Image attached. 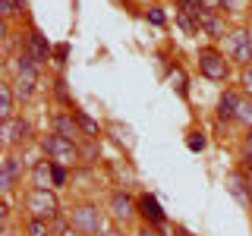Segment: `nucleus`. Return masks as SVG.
<instances>
[{
	"label": "nucleus",
	"mask_w": 252,
	"mask_h": 236,
	"mask_svg": "<svg viewBox=\"0 0 252 236\" xmlns=\"http://www.w3.org/2000/svg\"><path fill=\"white\" fill-rule=\"evenodd\" d=\"M13 91L19 101H29L32 94H35V85L38 79H41V66L35 63V57H32L29 51H19V57L13 60Z\"/></svg>",
	"instance_id": "1"
},
{
	"label": "nucleus",
	"mask_w": 252,
	"mask_h": 236,
	"mask_svg": "<svg viewBox=\"0 0 252 236\" xmlns=\"http://www.w3.org/2000/svg\"><path fill=\"white\" fill-rule=\"evenodd\" d=\"M41 151L47 161L63 164V167H73L76 161H82V148L76 145V139H63L57 132H47L41 139Z\"/></svg>",
	"instance_id": "2"
},
{
	"label": "nucleus",
	"mask_w": 252,
	"mask_h": 236,
	"mask_svg": "<svg viewBox=\"0 0 252 236\" xmlns=\"http://www.w3.org/2000/svg\"><path fill=\"white\" fill-rule=\"evenodd\" d=\"M22 205H26L29 217L57 220V214H60V199L54 195V189H35V186H32L29 192L22 195Z\"/></svg>",
	"instance_id": "3"
},
{
	"label": "nucleus",
	"mask_w": 252,
	"mask_h": 236,
	"mask_svg": "<svg viewBox=\"0 0 252 236\" xmlns=\"http://www.w3.org/2000/svg\"><path fill=\"white\" fill-rule=\"evenodd\" d=\"M69 227L82 230L85 236H101L104 227H107V220H104V211H101L98 205L82 202V205H76V208L69 211Z\"/></svg>",
	"instance_id": "4"
},
{
	"label": "nucleus",
	"mask_w": 252,
	"mask_h": 236,
	"mask_svg": "<svg viewBox=\"0 0 252 236\" xmlns=\"http://www.w3.org/2000/svg\"><path fill=\"white\" fill-rule=\"evenodd\" d=\"M199 73L211 82H227L230 79V63L224 60V54L218 47H199Z\"/></svg>",
	"instance_id": "5"
},
{
	"label": "nucleus",
	"mask_w": 252,
	"mask_h": 236,
	"mask_svg": "<svg viewBox=\"0 0 252 236\" xmlns=\"http://www.w3.org/2000/svg\"><path fill=\"white\" fill-rule=\"evenodd\" d=\"M0 142H3V148L29 145V142H32V123H29V120H22V117L0 120Z\"/></svg>",
	"instance_id": "6"
},
{
	"label": "nucleus",
	"mask_w": 252,
	"mask_h": 236,
	"mask_svg": "<svg viewBox=\"0 0 252 236\" xmlns=\"http://www.w3.org/2000/svg\"><path fill=\"white\" fill-rule=\"evenodd\" d=\"M107 211L117 224H129V220L139 214V199H132L126 189H114L110 199H107Z\"/></svg>",
	"instance_id": "7"
},
{
	"label": "nucleus",
	"mask_w": 252,
	"mask_h": 236,
	"mask_svg": "<svg viewBox=\"0 0 252 236\" xmlns=\"http://www.w3.org/2000/svg\"><path fill=\"white\" fill-rule=\"evenodd\" d=\"M227 57L240 66H249L252 63V35L249 29H233L227 35Z\"/></svg>",
	"instance_id": "8"
},
{
	"label": "nucleus",
	"mask_w": 252,
	"mask_h": 236,
	"mask_svg": "<svg viewBox=\"0 0 252 236\" xmlns=\"http://www.w3.org/2000/svg\"><path fill=\"white\" fill-rule=\"evenodd\" d=\"M22 51H29L32 57H35V63L38 66H44L47 60H54V47L47 44V35L41 29H35L32 26L29 31H26V41H22Z\"/></svg>",
	"instance_id": "9"
},
{
	"label": "nucleus",
	"mask_w": 252,
	"mask_h": 236,
	"mask_svg": "<svg viewBox=\"0 0 252 236\" xmlns=\"http://www.w3.org/2000/svg\"><path fill=\"white\" fill-rule=\"evenodd\" d=\"M243 104V94L236 88H224V94L218 98V110H215V120L218 123H236V114H240Z\"/></svg>",
	"instance_id": "10"
},
{
	"label": "nucleus",
	"mask_w": 252,
	"mask_h": 236,
	"mask_svg": "<svg viewBox=\"0 0 252 236\" xmlns=\"http://www.w3.org/2000/svg\"><path fill=\"white\" fill-rule=\"evenodd\" d=\"M227 192H230L243 208H249L252 205V177L246 170H233L230 177H227Z\"/></svg>",
	"instance_id": "11"
},
{
	"label": "nucleus",
	"mask_w": 252,
	"mask_h": 236,
	"mask_svg": "<svg viewBox=\"0 0 252 236\" xmlns=\"http://www.w3.org/2000/svg\"><path fill=\"white\" fill-rule=\"evenodd\" d=\"M139 214H142V220H145L148 227H155V230H164L167 227V214H164V208L158 205V199L155 195H139Z\"/></svg>",
	"instance_id": "12"
},
{
	"label": "nucleus",
	"mask_w": 252,
	"mask_h": 236,
	"mask_svg": "<svg viewBox=\"0 0 252 236\" xmlns=\"http://www.w3.org/2000/svg\"><path fill=\"white\" fill-rule=\"evenodd\" d=\"M19 179H22V161H16L13 154H3V161H0V189H3V195H10Z\"/></svg>",
	"instance_id": "13"
},
{
	"label": "nucleus",
	"mask_w": 252,
	"mask_h": 236,
	"mask_svg": "<svg viewBox=\"0 0 252 236\" xmlns=\"http://www.w3.org/2000/svg\"><path fill=\"white\" fill-rule=\"evenodd\" d=\"M29 177H32V186L35 189H54V161H47V157L35 161Z\"/></svg>",
	"instance_id": "14"
},
{
	"label": "nucleus",
	"mask_w": 252,
	"mask_h": 236,
	"mask_svg": "<svg viewBox=\"0 0 252 236\" xmlns=\"http://www.w3.org/2000/svg\"><path fill=\"white\" fill-rule=\"evenodd\" d=\"M199 26H202V31H205L208 38H224V35H230V31L224 29V16L215 13V10H202Z\"/></svg>",
	"instance_id": "15"
},
{
	"label": "nucleus",
	"mask_w": 252,
	"mask_h": 236,
	"mask_svg": "<svg viewBox=\"0 0 252 236\" xmlns=\"http://www.w3.org/2000/svg\"><path fill=\"white\" fill-rule=\"evenodd\" d=\"M51 126H54V132L63 139H76L79 136V126H76V117H73V110H60V114H54L51 117Z\"/></svg>",
	"instance_id": "16"
},
{
	"label": "nucleus",
	"mask_w": 252,
	"mask_h": 236,
	"mask_svg": "<svg viewBox=\"0 0 252 236\" xmlns=\"http://www.w3.org/2000/svg\"><path fill=\"white\" fill-rule=\"evenodd\" d=\"M73 117H76V126H79V132H82L85 139H94L98 142V136H101V126H98V120H92L85 110H79V107H73Z\"/></svg>",
	"instance_id": "17"
},
{
	"label": "nucleus",
	"mask_w": 252,
	"mask_h": 236,
	"mask_svg": "<svg viewBox=\"0 0 252 236\" xmlns=\"http://www.w3.org/2000/svg\"><path fill=\"white\" fill-rule=\"evenodd\" d=\"M16 110V91H13V82H3L0 85V120H10Z\"/></svg>",
	"instance_id": "18"
},
{
	"label": "nucleus",
	"mask_w": 252,
	"mask_h": 236,
	"mask_svg": "<svg viewBox=\"0 0 252 236\" xmlns=\"http://www.w3.org/2000/svg\"><path fill=\"white\" fill-rule=\"evenodd\" d=\"M26 236H54V220L44 217H26Z\"/></svg>",
	"instance_id": "19"
},
{
	"label": "nucleus",
	"mask_w": 252,
	"mask_h": 236,
	"mask_svg": "<svg viewBox=\"0 0 252 236\" xmlns=\"http://www.w3.org/2000/svg\"><path fill=\"white\" fill-rule=\"evenodd\" d=\"M54 98H57L63 107H69V110H73V94H69V88H66V79H63V76L54 79Z\"/></svg>",
	"instance_id": "20"
},
{
	"label": "nucleus",
	"mask_w": 252,
	"mask_h": 236,
	"mask_svg": "<svg viewBox=\"0 0 252 236\" xmlns=\"http://www.w3.org/2000/svg\"><path fill=\"white\" fill-rule=\"evenodd\" d=\"M202 10H205L202 0H177V13H183V16H192V19H199Z\"/></svg>",
	"instance_id": "21"
},
{
	"label": "nucleus",
	"mask_w": 252,
	"mask_h": 236,
	"mask_svg": "<svg viewBox=\"0 0 252 236\" xmlns=\"http://www.w3.org/2000/svg\"><path fill=\"white\" fill-rule=\"evenodd\" d=\"M205 145H208V139H205L202 129H192L186 136V148H189V151H205Z\"/></svg>",
	"instance_id": "22"
},
{
	"label": "nucleus",
	"mask_w": 252,
	"mask_h": 236,
	"mask_svg": "<svg viewBox=\"0 0 252 236\" xmlns=\"http://www.w3.org/2000/svg\"><path fill=\"white\" fill-rule=\"evenodd\" d=\"M177 22H180V29H183L186 35H199V31H202L199 19H192V16H183V13H177Z\"/></svg>",
	"instance_id": "23"
},
{
	"label": "nucleus",
	"mask_w": 252,
	"mask_h": 236,
	"mask_svg": "<svg viewBox=\"0 0 252 236\" xmlns=\"http://www.w3.org/2000/svg\"><path fill=\"white\" fill-rule=\"evenodd\" d=\"M22 6L16 3V0H0V16H3V22H10L13 16H19Z\"/></svg>",
	"instance_id": "24"
},
{
	"label": "nucleus",
	"mask_w": 252,
	"mask_h": 236,
	"mask_svg": "<svg viewBox=\"0 0 252 236\" xmlns=\"http://www.w3.org/2000/svg\"><path fill=\"white\" fill-rule=\"evenodd\" d=\"M236 123H240V126H246V129H252V98H249V101H243V104H240V114H236Z\"/></svg>",
	"instance_id": "25"
},
{
	"label": "nucleus",
	"mask_w": 252,
	"mask_h": 236,
	"mask_svg": "<svg viewBox=\"0 0 252 236\" xmlns=\"http://www.w3.org/2000/svg\"><path fill=\"white\" fill-rule=\"evenodd\" d=\"M54 63H57V66L63 69L69 63V44L66 41H60V44H54Z\"/></svg>",
	"instance_id": "26"
},
{
	"label": "nucleus",
	"mask_w": 252,
	"mask_h": 236,
	"mask_svg": "<svg viewBox=\"0 0 252 236\" xmlns=\"http://www.w3.org/2000/svg\"><path fill=\"white\" fill-rule=\"evenodd\" d=\"M170 82H173V88H177L180 94H183V98L189 94V88H186V76H183V69H180V66L170 73Z\"/></svg>",
	"instance_id": "27"
},
{
	"label": "nucleus",
	"mask_w": 252,
	"mask_h": 236,
	"mask_svg": "<svg viewBox=\"0 0 252 236\" xmlns=\"http://www.w3.org/2000/svg\"><path fill=\"white\" fill-rule=\"evenodd\" d=\"M66 179H69V170L63 167V164H54V189L66 186Z\"/></svg>",
	"instance_id": "28"
},
{
	"label": "nucleus",
	"mask_w": 252,
	"mask_h": 236,
	"mask_svg": "<svg viewBox=\"0 0 252 236\" xmlns=\"http://www.w3.org/2000/svg\"><path fill=\"white\" fill-rule=\"evenodd\" d=\"M240 85H243V91L252 98V63L249 66H243V73H240Z\"/></svg>",
	"instance_id": "29"
},
{
	"label": "nucleus",
	"mask_w": 252,
	"mask_h": 236,
	"mask_svg": "<svg viewBox=\"0 0 252 236\" xmlns=\"http://www.w3.org/2000/svg\"><path fill=\"white\" fill-rule=\"evenodd\" d=\"M148 22H152V26H164V13H161V6H152V10H148Z\"/></svg>",
	"instance_id": "30"
},
{
	"label": "nucleus",
	"mask_w": 252,
	"mask_h": 236,
	"mask_svg": "<svg viewBox=\"0 0 252 236\" xmlns=\"http://www.w3.org/2000/svg\"><path fill=\"white\" fill-rule=\"evenodd\" d=\"M132 236H158V233H155V227H148V224H142V227H139V230H136V233H132Z\"/></svg>",
	"instance_id": "31"
},
{
	"label": "nucleus",
	"mask_w": 252,
	"mask_h": 236,
	"mask_svg": "<svg viewBox=\"0 0 252 236\" xmlns=\"http://www.w3.org/2000/svg\"><path fill=\"white\" fill-rule=\"evenodd\" d=\"M243 157H252V129L246 132V148H243Z\"/></svg>",
	"instance_id": "32"
},
{
	"label": "nucleus",
	"mask_w": 252,
	"mask_h": 236,
	"mask_svg": "<svg viewBox=\"0 0 252 236\" xmlns=\"http://www.w3.org/2000/svg\"><path fill=\"white\" fill-rule=\"evenodd\" d=\"M170 236H192V233H189L186 227H180V224H177V227H170Z\"/></svg>",
	"instance_id": "33"
},
{
	"label": "nucleus",
	"mask_w": 252,
	"mask_h": 236,
	"mask_svg": "<svg viewBox=\"0 0 252 236\" xmlns=\"http://www.w3.org/2000/svg\"><path fill=\"white\" fill-rule=\"evenodd\" d=\"M205 3V10H215V13H220V0H202Z\"/></svg>",
	"instance_id": "34"
},
{
	"label": "nucleus",
	"mask_w": 252,
	"mask_h": 236,
	"mask_svg": "<svg viewBox=\"0 0 252 236\" xmlns=\"http://www.w3.org/2000/svg\"><path fill=\"white\" fill-rule=\"evenodd\" d=\"M3 236H26V230H13V227H3Z\"/></svg>",
	"instance_id": "35"
},
{
	"label": "nucleus",
	"mask_w": 252,
	"mask_h": 236,
	"mask_svg": "<svg viewBox=\"0 0 252 236\" xmlns=\"http://www.w3.org/2000/svg\"><path fill=\"white\" fill-rule=\"evenodd\" d=\"M101 236H120V230H117V227H104V233Z\"/></svg>",
	"instance_id": "36"
},
{
	"label": "nucleus",
	"mask_w": 252,
	"mask_h": 236,
	"mask_svg": "<svg viewBox=\"0 0 252 236\" xmlns=\"http://www.w3.org/2000/svg\"><path fill=\"white\" fill-rule=\"evenodd\" d=\"M63 236H85V233H82V230H76V227H69V230L63 233Z\"/></svg>",
	"instance_id": "37"
},
{
	"label": "nucleus",
	"mask_w": 252,
	"mask_h": 236,
	"mask_svg": "<svg viewBox=\"0 0 252 236\" xmlns=\"http://www.w3.org/2000/svg\"><path fill=\"white\" fill-rule=\"evenodd\" d=\"M16 3H19V6H22V13H26V10H29V0H16Z\"/></svg>",
	"instance_id": "38"
},
{
	"label": "nucleus",
	"mask_w": 252,
	"mask_h": 236,
	"mask_svg": "<svg viewBox=\"0 0 252 236\" xmlns=\"http://www.w3.org/2000/svg\"><path fill=\"white\" fill-rule=\"evenodd\" d=\"M249 26H252V6H249Z\"/></svg>",
	"instance_id": "39"
}]
</instances>
